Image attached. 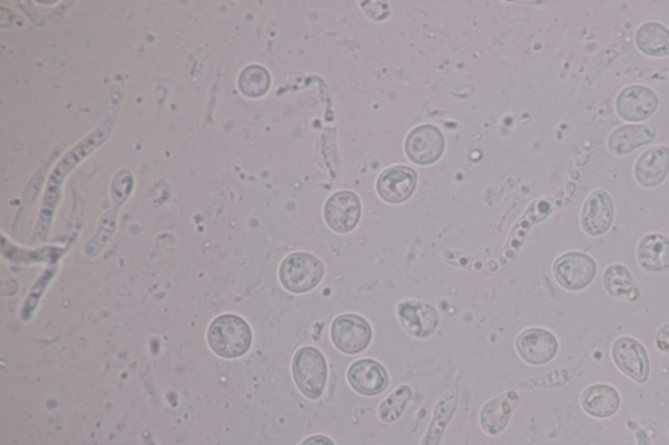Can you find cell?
<instances>
[{
    "instance_id": "obj_22",
    "label": "cell",
    "mask_w": 669,
    "mask_h": 445,
    "mask_svg": "<svg viewBox=\"0 0 669 445\" xmlns=\"http://www.w3.org/2000/svg\"><path fill=\"white\" fill-rule=\"evenodd\" d=\"M455 409H457V391L451 389L438 402L436 412L433 414L432 425H430L428 432H426L423 445L440 444L443 431H445L447 423L453 417Z\"/></svg>"
},
{
    "instance_id": "obj_6",
    "label": "cell",
    "mask_w": 669,
    "mask_h": 445,
    "mask_svg": "<svg viewBox=\"0 0 669 445\" xmlns=\"http://www.w3.org/2000/svg\"><path fill=\"white\" fill-rule=\"evenodd\" d=\"M659 96L649 85L630 84L615 98V110L621 121L638 124L649 121L659 108Z\"/></svg>"
},
{
    "instance_id": "obj_8",
    "label": "cell",
    "mask_w": 669,
    "mask_h": 445,
    "mask_svg": "<svg viewBox=\"0 0 669 445\" xmlns=\"http://www.w3.org/2000/svg\"><path fill=\"white\" fill-rule=\"evenodd\" d=\"M615 221V201L603 188L594 190L583 201L581 228L588 237H603L611 230Z\"/></svg>"
},
{
    "instance_id": "obj_21",
    "label": "cell",
    "mask_w": 669,
    "mask_h": 445,
    "mask_svg": "<svg viewBox=\"0 0 669 445\" xmlns=\"http://www.w3.org/2000/svg\"><path fill=\"white\" fill-rule=\"evenodd\" d=\"M603 286L609 295L625 301L636 302L641 297L636 277L624 264L613 263L604 269Z\"/></svg>"
},
{
    "instance_id": "obj_11",
    "label": "cell",
    "mask_w": 669,
    "mask_h": 445,
    "mask_svg": "<svg viewBox=\"0 0 669 445\" xmlns=\"http://www.w3.org/2000/svg\"><path fill=\"white\" fill-rule=\"evenodd\" d=\"M445 147V136L432 124L416 127L406 140L407 156L417 165L434 164L440 160Z\"/></svg>"
},
{
    "instance_id": "obj_18",
    "label": "cell",
    "mask_w": 669,
    "mask_h": 445,
    "mask_svg": "<svg viewBox=\"0 0 669 445\" xmlns=\"http://www.w3.org/2000/svg\"><path fill=\"white\" fill-rule=\"evenodd\" d=\"M581 406L591 417L607 419L619 412L621 396L612 385L594 384L582 392Z\"/></svg>"
},
{
    "instance_id": "obj_13",
    "label": "cell",
    "mask_w": 669,
    "mask_h": 445,
    "mask_svg": "<svg viewBox=\"0 0 669 445\" xmlns=\"http://www.w3.org/2000/svg\"><path fill=\"white\" fill-rule=\"evenodd\" d=\"M398 319L404 331L416 338H429L437 332L440 325V314L429 303L421 301L400 302Z\"/></svg>"
},
{
    "instance_id": "obj_14",
    "label": "cell",
    "mask_w": 669,
    "mask_h": 445,
    "mask_svg": "<svg viewBox=\"0 0 669 445\" xmlns=\"http://www.w3.org/2000/svg\"><path fill=\"white\" fill-rule=\"evenodd\" d=\"M633 174L638 185L643 188L663 185L669 174V147L655 145L639 154Z\"/></svg>"
},
{
    "instance_id": "obj_20",
    "label": "cell",
    "mask_w": 669,
    "mask_h": 445,
    "mask_svg": "<svg viewBox=\"0 0 669 445\" xmlns=\"http://www.w3.org/2000/svg\"><path fill=\"white\" fill-rule=\"evenodd\" d=\"M637 49L649 58L669 57V28L659 21H645L634 34Z\"/></svg>"
},
{
    "instance_id": "obj_2",
    "label": "cell",
    "mask_w": 669,
    "mask_h": 445,
    "mask_svg": "<svg viewBox=\"0 0 669 445\" xmlns=\"http://www.w3.org/2000/svg\"><path fill=\"white\" fill-rule=\"evenodd\" d=\"M292 374L306 399H321L328 379V365L321 350L315 346L298 349L292 361Z\"/></svg>"
},
{
    "instance_id": "obj_24",
    "label": "cell",
    "mask_w": 669,
    "mask_h": 445,
    "mask_svg": "<svg viewBox=\"0 0 669 445\" xmlns=\"http://www.w3.org/2000/svg\"><path fill=\"white\" fill-rule=\"evenodd\" d=\"M271 76L266 68L261 66H250L245 68L238 81L240 91L246 97L258 98L264 96L270 89Z\"/></svg>"
},
{
    "instance_id": "obj_9",
    "label": "cell",
    "mask_w": 669,
    "mask_h": 445,
    "mask_svg": "<svg viewBox=\"0 0 669 445\" xmlns=\"http://www.w3.org/2000/svg\"><path fill=\"white\" fill-rule=\"evenodd\" d=\"M519 357L531 366L548 365L556 358L560 344L551 331L544 328H528L515 340Z\"/></svg>"
},
{
    "instance_id": "obj_23",
    "label": "cell",
    "mask_w": 669,
    "mask_h": 445,
    "mask_svg": "<svg viewBox=\"0 0 669 445\" xmlns=\"http://www.w3.org/2000/svg\"><path fill=\"white\" fill-rule=\"evenodd\" d=\"M413 392L411 387L399 385L391 395L381 402L378 408V417L382 422L392 423L398 421L406 412L407 405L411 401Z\"/></svg>"
},
{
    "instance_id": "obj_19",
    "label": "cell",
    "mask_w": 669,
    "mask_h": 445,
    "mask_svg": "<svg viewBox=\"0 0 669 445\" xmlns=\"http://www.w3.org/2000/svg\"><path fill=\"white\" fill-rule=\"evenodd\" d=\"M519 404V395L509 391L490 400L483 406L480 413V425L489 435L501 434L509 425L511 415Z\"/></svg>"
},
{
    "instance_id": "obj_15",
    "label": "cell",
    "mask_w": 669,
    "mask_h": 445,
    "mask_svg": "<svg viewBox=\"0 0 669 445\" xmlns=\"http://www.w3.org/2000/svg\"><path fill=\"white\" fill-rule=\"evenodd\" d=\"M656 128L645 123H626L616 127L607 138V149L612 156L625 157L636 152L637 149L653 143L656 138Z\"/></svg>"
},
{
    "instance_id": "obj_5",
    "label": "cell",
    "mask_w": 669,
    "mask_h": 445,
    "mask_svg": "<svg viewBox=\"0 0 669 445\" xmlns=\"http://www.w3.org/2000/svg\"><path fill=\"white\" fill-rule=\"evenodd\" d=\"M330 337L339 352L356 355L365 352L372 344L373 328L360 315L343 314L336 316L332 322Z\"/></svg>"
},
{
    "instance_id": "obj_10",
    "label": "cell",
    "mask_w": 669,
    "mask_h": 445,
    "mask_svg": "<svg viewBox=\"0 0 669 445\" xmlns=\"http://www.w3.org/2000/svg\"><path fill=\"white\" fill-rule=\"evenodd\" d=\"M325 220L338 234L351 233L359 225L362 205L359 196L352 191H338L330 196L325 205Z\"/></svg>"
},
{
    "instance_id": "obj_3",
    "label": "cell",
    "mask_w": 669,
    "mask_h": 445,
    "mask_svg": "<svg viewBox=\"0 0 669 445\" xmlns=\"http://www.w3.org/2000/svg\"><path fill=\"white\" fill-rule=\"evenodd\" d=\"M280 282L288 292L305 294L317 288L325 276V264L309 252H294L280 267Z\"/></svg>"
},
{
    "instance_id": "obj_16",
    "label": "cell",
    "mask_w": 669,
    "mask_h": 445,
    "mask_svg": "<svg viewBox=\"0 0 669 445\" xmlns=\"http://www.w3.org/2000/svg\"><path fill=\"white\" fill-rule=\"evenodd\" d=\"M416 171L407 166H394L381 175L377 181L379 196L387 203L400 204L411 198L416 190Z\"/></svg>"
},
{
    "instance_id": "obj_1",
    "label": "cell",
    "mask_w": 669,
    "mask_h": 445,
    "mask_svg": "<svg viewBox=\"0 0 669 445\" xmlns=\"http://www.w3.org/2000/svg\"><path fill=\"white\" fill-rule=\"evenodd\" d=\"M207 338L212 352L225 359L242 357L253 344V332L249 324L234 314L221 315L213 320Z\"/></svg>"
},
{
    "instance_id": "obj_7",
    "label": "cell",
    "mask_w": 669,
    "mask_h": 445,
    "mask_svg": "<svg viewBox=\"0 0 669 445\" xmlns=\"http://www.w3.org/2000/svg\"><path fill=\"white\" fill-rule=\"evenodd\" d=\"M612 361L622 374L633 382L645 384L651 374L650 355L642 342L636 338L624 336L613 342Z\"/></svg>"
},
{
    "instance_id": "obj_25",
    "label": "cell",
    "mask_w": 669,
    "mask_h": 445,
    "mask_svg": "<svg viewBox=\"0 0 669 445\" xmlns=\"http://www.w3.org/2000/svg\"><path fill=\"white\" fill-rule=\"evenodd\" d=\"M655 342L660 352L669 353V324L663 325L659 329L656 333Z\"/></svg>"
},
{
    "instance_id": "obj_17",
    "label": "cell",
    "mask_w": 669,
    "mask_h": 445,
    "mask_svg": "<svg viewBox=\"0 0 669 445\" xmlns=\"http://www.w3.org/2000/svg\"><path fill=\"white\" fill-rule=\"evenodd\" d=\"M637 263L647 273L669 271V238L662 233L643 235L637 246Z\"/></svg>"
},
{
    "instance_id": "obj_26",
    "label": "cell",
    "mask_w": 669,
    "mask_h": 445,
    "mask_svg": "<svg viewBox=\"0 0 669 445\" xmlns=\"http://www.w3.org/2000/svg\"><path fill=\"white\" fill-rule=\"evenodd\" d=\"M298 445H336L334 440L328 438L326 435H313L306 438L304 442Z\"/></svg>"
},
{
    "instance_id": "obj_12",
    "label": "cell",
    "mask_w": 669,
    "mask_h": 445,
    "mask_svg": "<svg viewBox=\"0 0 669 445\" xmlns=\"http://www.w3.org/2000/svg\"><path fill=\"white\" fill-rule=\"evenodd\" d=\"M351 388L361 396L374 397L385 392L390 384L389 372L374 359H359L347 371Z\"/></svg>"
},
{
    "instance_id": "obj_4",
    "label": "cell",
    "mask_w": 669,
    "mask_h": 445,
    "mask_svg": "<svg viewBox=\"0 0 669 445\" xmlns=\"http://www.w3.org/2000/svg\"><path fill=\"white\" fill-rule=\"evenodd\" d=\"M596 275L598 264L586 252H565L553 264L557 284L568 292H582L594 282Z\"/></svg>"
}]
</instances>
